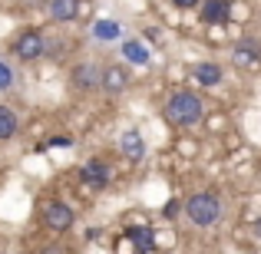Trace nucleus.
Wrapping results in <instances>:
<instances>
[{"mask_svg": "<svg viewBox=\"0 0 261 254\" xmlns=\"http://www.w3.org/2000/svg\"><path fill=\"white\" fill-rule=\"evenodd\" d=\"M255 235H258V241H261V218L255 221Z\"/></svg>", "mask_w": 261, "mask_h": 254, "instance_id": "nucleus-19", "label": "nucleus"}, {"mask_svg": "<svg viewBox=\"0 0 261 254\" xmlns=\"http://www.w3.org/2000/svg\"><path fill=\"white\" fill-rule=\"evenodd\" d=\"M122 53H126V60L133 66H149V50L139 40H126V43H122Z\"/></svg>", "mask_w": 261, "mask_h": 254, "instance_id": "nucleus-15", "label": "nucleus"}, {"mask_svg": "<svg viewBox=\"0 0 261 254\" xmlns=\"http://www.w3.org/2000/svg\"><path fill=\"white\" fill-rule=\"evenodd\" d=\"M172 4L178 7V10H192V7H195L198 0H172Z\"/></svg>", "mask_w": 261, "mask_h": 254, "instance_id": "nucleus-18", "label": "nucleus"}, {"mask_svg": "<svg viewBox=\"0 0 261 254\" xmlns=\"http://www.w3.org/2000/svg\"><path fill=\"white\" fill-rule=\"evenodd\" d=\"M10 53L20 60V63H33L46 53V40L40 30H20L17 37L10 40Z\"/></svg>", "mask_w": 261, "mask_h": 254, "instance_id": "nucleus-3", "label": "nucleus"}, {"mask_svg": "<svg viewBox=\"0 0 261 254\" xmlns=\"http://www.w3.org/2000/svg\"><path fill=\"white\" fill-rule=\"evenodd\" d=\"M119 149L133 165L146 159V139H142V132H136V129H126V132L119 135Z\"/></svg>", "mask_w": 261, "mask_h": 254, "instance_id": "nucleus-9", "label": "nucleus"}, {"mask_svg": "<svg viewBox=\"0 0 261 254\" xmlns=\"http://www.w3.org/2000/svg\"><path fill=\"white\" fill-rule=\"evenodd\" d=\"M231 60H235L238 66H245V70H255L261 63V43L255 37H242L235 46H231Z\"/></svg>", "mask_w": 261, "mask_h": 254, "instance_id": "nucleus-5", "label": "nucleus"}, {"mask_svg": "<svg viewBox=\"0 0 261 254\" xmlns=\"http://www.w3.org/2000/svg\"><path fill=\"white\" fill-rule=\"evenodd\" d=\"M185 218L195 228H215L222 218V198L215 191H195L185 198Z\"/></svg>", "mask_w": 261, "mask_h": 254, "instance_id": "nucleus-2", "label": "nucleus"}, {"mask_svg": "<svg viewBox=\"0 0 261 254\" xmlns=\"http://www.w3.org/2000/svg\"><path fill=\"white\" fill-rule=\"evenodd\" d=\"M192 79H195L198 86H208L212 89V86H218L225 79V70L218 63H195V66H192Z\"/></svg>", "mask_w": 261, "mask_h": 254, "instance_id": "nucleus-11", "label": "nucleus"}, {"mask_svg": "<svg viewBox=\"0 0 261 254\" xmlns=\"http://www.w3.org/2000/svg\"><path fill=\"white\" fill-rule=\"evenodd\" d=\"M70 79H73V86L76 89H99V66H93V63H76L73 66V73H70Z\"/></svg>", "mask_w": 261, "mask_h": 254, "instance_id": "nucleus-10", "label": "nucleus"}, {"mask_svg": "<svg viewBox=\"0 0 261 254\" xmlns=\"http://www.w3.org/2000/svg\"><path fill=\"white\" fill-rule=\"evenodd\" d=\"M126 238L139 251H155V235H152V228H149V224H129V228H126Z\"/></svg>", "mask_w": 261, "mask_h": 254, "instance_id": "nucleus-13", "label": "nucleus"}, {"mask_svg": "<svg viewBox=\"0 0 261 254\" xmlns=\"http://www.w3.org/2000/svg\"><path fill=\"white\" fill-rule=\"evenodd\" d=\"M80 7H83V0H50V17L57 23H73L80 17Z\"/></svg>", "mask_w": 261, "mask_h": 254, "instance_id": "nucleus-12", "label": "nucleus"}, {"mask_svg": "<svg viewBox=\"0 0 261 254\" xmlns=\"http://www.w3.org/2000/svg\"><path fill=\"white\" fill-rule=\"evenodd\" d=\"M13 79H17L13 76V66L7 63V60H0V93H7V89L13 86Z\"/></svg>", "mask_w": 261, "mask_h": 254, "instance_id": "nucleus-17", "label": "nucleus"}, {"mask_svg": "<svg viewBox=\"0 0 261 254\" xmlns=\"http://www.w3.org/2000/svg\"><path fill=\"white\" fill-rule=\"evenodd\" d=\"M17 129H20L17 112H13L10 106H0V142L13 139V135H17Z\"/></svg>", "mask_w": 261, "mask_h": 254, "instance_id": "nucleus-14", "label": "nucleus"}, {"mask_svg": "<svg viewBox=\"0 0 261 254\" xmlns=\"http://www.w3.org/2000/svg\"><path fill=\"white\" fill-rule=\"evenodd\" d=\"M205 116V102L198 93H192V89H178V93L169 96L166 102V122L175 129H189L195 126V122H202Z\"/></svg>", "mask_w": 261, "mask_h": 254, "instance_id": "nucleus-1", "label": "nucleus"}, {"mask_svg": "<svg viewBox=\"0 0 261 254\" xmlns=\"http://www.w3.org/2000/svg\"><path fill=\"white\" fill-rule=\"evenodd\" d=\"M93 37L102 40V43H109V40H119L122 30H119L116 20H96V23H93Z\"/></svg>", "mask_w": 261, "mask_h": 254, "instance_id": "nucleus-16", "label": "nucleus"}, {"mask_svg": "<svg viewBox=\"0 0 261 254\" xmlns=\"http://www.w3.org/2000/svg\"><path fill=\"white\" fill-rule=\"evenodd\" d=\"M126 86H129V73H126V66H106V70L99 73V89H106L109 96H119V93H126Z\"/></svg>", "mask_w": 261, "mask_h": 254, "instance_id": "nucleus-7", "label": "nucleus"}, {"mask_svg": "<svg viewBox=\"0 0 261 254\" xmlns=\"http://www.w3.org/2000/svg\"><path fill=\"white\" fill-rule=\"evenodd\" d=\"M80 182H83L86 188H106L109 185V165L99 162V159H89L83 165V172H80Z\"/></svg>", "mask_w": 261, "mask_h": 254, "instance_id": "nucleus-8", "label": "nucleus"}, {"mask_svg": "<svg viewBox=\"0 0 261 254\" xmlns=\"http://www.w3.org/2000/svg\"><path fill=\"white\" fill-rule=\"evenodd\" d=\"M73 221H76V211H73L66 202H46V208H43V224H46L50 231H70Z\"/></svg>", "mask_w": 261, "mask_h": 254, "instance_id": "nucleus-4", "label": "nucleus"}, {"mask_svg": "<svg viewBox=\"0 0 261 254\" xmlns=\"http://www.w3.org/2000/svg\"><path fill=\"white\" fill-rule=\"evenodd\" d=\"M198 20L208 26H222L231 20V0H205L202 10H198Z\"/></svg>", "mask_w": 261, "mask_h": 254, "instance_id": "nucleus-6", "label": "nucleus"}]
</instances>
